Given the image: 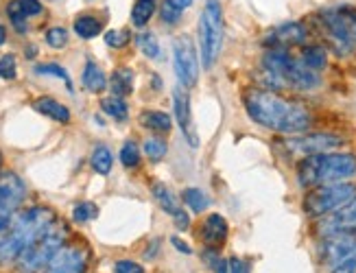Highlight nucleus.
Instances as JSON below:
<instances>
[{"label":"nucleus","instance_id":"1","mask_svg":"<svg viewBox=\"0 0 356 273\" xmlns=\"http://www.w3.org/2000/svg\"><path fill=\"white\" fill-rule=\"evenodd\" d=\"M243 103L254 123L277 133H304L313 123L311 112L302 103L284 99L273 90H247Z\"/></svg>","mask_w":356,"mask_h":273},{"label":"nucleus","instance_id":"2","mask_svg":"<svg viewBox=\"0 0 356 273\" xmlns=\"http://www.w3.org/2000/svg\"><path fill=\"white\" fill-rule=\"evenodd\" d=\"M356 175V156L352 154H317L306 156L298 164V181L304 188H315L323 184H337Z\"/></svg>","mask_w":356,"mask_h":273},{"label":"nucleus","instance_id":"3","mask_svg":"<svg viewBox=\"0 0 356 273\" xmlns=\"http://www.w3.org/2000/svg\"><path fill=\"white\" fill-rule=\"evenodd\" d=\"M55 221L51 208H29L22 215H15L7 238L0 242V263H18L22 251Z\"/></svg>","mask_w":356,"mask_h":273},{"label":"nucleus","instance_id":"4","mask_svg":"<svg viewBox=\"0 0 356 273\" xmlns=\"http://www.w3.org/2000/svg\"><path fill=\"white\" fill-rule=\"evenodd\" d=\"M66 242V227L61 223H53L49 230H44L18 258V267L22 273H40L49 267L55 254L64 247Z\"/></svg>","mask_w":356,"mask_h":273},{"label":"nucleus","instance_id":"5","mask_svg":"<svg viewBox=\"0 0 356 273\" xmlns=\"http://www.w3.org/2000/svg\"><path fill=\"white\" fill-rule=\"evenodd\" d=\"M223 47V9L219 0H206L199 18V49L204 68L210 70L221 55Z\"/></svg>","mask_w":356,"mask_h":273},{"label":"nucleus","instance_id":"6","mask_svg":"<svg viewBox=\"0 0 356 273\" xmlns=\"http://www.w3.org/2000/svg\"><path fill=\"white\" fill-rule=\"evenodd\" d=\"M319 20L330 47L339 55H350L356 49V9L332 7L323 11Z\"/></svg>","mask_w":356,"mask_h":273},{"label":"nucleus","instance_id":"7","mask_svg":"<svg viewBox=\"0 0 356 273\" xmlns=\"http://www.w3.org/2000/svg\"><path fill=\"white\" fill-rule=\"evenodd\" d=\"M354 195H356V186L348 184V181L315 186L306 192L302 208L306 215H311V217H323V215L334 212L337 208H341L343 204H348Z\"/></svg>","mask_w":356,"mask_h":273},{"label":"nucleus","instance_id":"8","mask_svg":"<svg viewBox=\"0 0 356 273\" xmlns=\"http://www.w3.org/2000/svg\"><path fill=\"white\" fill-rule=\"evenodd\" d=\"M24 181L15 173L0 175V242H3L11 230V223L18 215V208L24 201Z\"/></svg>","mask_w":356,"mask_h":273},{"label":"nucleus","instance_id":"9","mask_svg":"<svg viewBox=\"0 0 356 273\" xmlns=\"http://www.w3.org/2000/svg\"><path fill=\"white\" fill-rule=\"evenodd\" d=\"M356 251V225L343 227L332 234H326L319 245V260L321 265H339L343 258L352 256Z\"/></svg>","mask_w":356,"mask_h":273},{"label":"nucleus","instance_id":"10","mask_svg":"<svg viewBox=\"0 0 356 273\" xmlns=\"http://www.w3.org/2000/svg\"><path fill=\"white\" fill-rule=\"evenodd\" d=\"M173 64H175V74L179 79V85H184L186 90L195 88L199 81V62H197V51L191 38L175 40Z\"/></svg>","mask_w":356,"mask_h":273},{"label":"nucleus","instance_id":"11","mask_svg":"<svg viewBox=\"0 0 356 273\" xmlns=\"http://www.w3.org/2000/svg\"><path fill=\"white\" fill-rule=\"evenodd\" d=\"M343 144V140L334 133H308V135H296V138H289L286 147L291 154L296 156H317V154H328Z\"/></svg>","mask_w":356,"mask_h":273},{"label":"nucleus","instance_id":"12","mask_svg":"<svg viewBox=\"0 0 356 273\" xmlns=\"http://www.w3.org/2000/svg\"><path fill=\"white\" fill-rule=\"evenodd\" d=\"M280 77L284 79L286 88H296V90H317L321 85L319 72L308 68L302 59H296L286 55L284 64L280 68Z\"/></svg>","mask_w":356,"mask_h":273},{"label":"nucleus","instance_id":"13","mask_svg":"<svg viewBox=\"0 0 356 273\" xmlns=\"http://www.w3.org/2000/svg\"><path fill=\"white\" fill-rule=\"evenodd\" d=\"M173 110H175V118H177V125L184 133V138L188 140L191 147L199 144V135L193 123V108H191V94L188 90L184 85L173 90Z\"/></svg>","mask_w":356,"mask_h":273},{"label":"nucleus","instance_id":"14","mask_svg":"<svg viewBox=\"0 0 356 273\" xmlns=\"http://www.w3.org/2000/svg\"><path fill=\"white\" fill-rule=\"evenodd\" d=\"M88 265V251L83 247H61L46 267V273H83Z\"/></svg>","mask_w":356,"mask_h":273},{"label":"nucleus","instance_id":"15","mask_svg":"<svg viewBox=\"0 0 356 273\" xmlns=\"http://www.w3.org/2000/svg\"><path fill=\"white\" fill-rule=\"evenodd\" d=\"M151 192L153 197H156V201L160 204V208L166 212V215H171L173 221H175V227L179 232H186L191 225V217L186 215V210H181L177 197L173 195V190L168 188L166 184H162V181H156V184L151 186Z\"/></svg>","mask_w":356,"mask_h":273},{"label":"nucleus","instance_id":"16","mask_svg":"<svg viewBox=\"0 0 356 273\" xmlns=\"http://www.w3.org/2000/svg\"><path fill=\"white\" fill-rule=\"evenodd\" d=\"M354 225H356V195L348 204L330 212V215H323L321 221L317 223V232L321 236H326V234L343 230V227H354Z\"/></svg>","mask_w":356,"mask_h":273},{"label":"nucleus","instance_id":"17","mask_svg":"<svg viewBox=\"0 0 356 273\" xmlns=\"http://www.w3.org/2000/svg\"><path fill=\"white\" fill-rule=\"evenodd\" d=\"M306 40V28L300 22H286L280 24L277 28L267 35L265 44L271 49H286V47H296V44H302Z\"/></svg>","mask_w":356,"mask_h":273},{"label":"nucleus","instance_id":"18","mask_svg":"<svg viewBox=\"0 0 356 273\" xmlns=\"http://www.w3.org/2000/svg\"><path fill=\"white\" fill-rule=\"evenodd\" d=\"M201 238H204V242L210 249H216L227 238V221L221 215H210L204 223Z\"/></svg>","mask_w":356,"mask_h":273},{"label":"nucleus","instance_id":"19","mask_svg":"<svg viewBox=\"0 0 356 273\" xmlns=\"http://www.w3.org/2000/svg\"><path fill=\"white\" fill-rule=\"evenodd\" d=\"M33 108L44 114V116H49L53 120H57V123H70V110L66 108V105H61L59 101L51 99V97H40L35 103H33Z\"/></svg>","mask_w":356,"mask_h":273},{"label":"nucleus","instance_id":"20","mask_svg":"<svg viewBox=\"0 0 356 273\" xmlns=\"http://www.w3.org/2000/svg\"><path fill=\"white\" fill-rule=\"evenodd\" d=\"M140 123H143V127H147L151 131H158V133H166L173 127L171 116L164 112H158V110H145L140 114Z\"/></svg>","mask_w":356,"mask_h":273},{"label":"nucleus","instance_id":"21","mask_svg":"<svg viewBox=\"0 0 356 273\" xmlns=\"http://www.w3.org/2000/svg\"><path fill=\"white\" fill-rule=\"evenodd\" d=\"M110 88L114 97H127L134 92V72L129 68H118L114 70L112 79H110Z\"/></svg>","mask_w":356,"mask_h":273},{"label":"nucleus","instance_id":"22","mask_svg":"<svg viewBox=\"0 0 356 273\" xmlns=\"http://www.w3.org/2000/svg\"><path fill=\"white\" fill-rule=\"evenodd\" d=\"M90 164H92V169H95L99 175H110L112 166H114L112 151L107 149L105 144H97L95 151H92V156H90Z\"/></svg>","mask_w":356,"mask_h":273},{"label":"nucleus","instance_id":"23","mask_svg":"<svg viewBox=\"0 0 356 273\" xmlns=\"http://www.w3.org/2000/svg\"><path fill=\"white\" fill-rule=\"evenodd\" d=\"M101 31H103V22L95 16H90V13H83V16H79L74 20V33L83 40L97 38Z\"/></svg>","mask_w":356,"mask_h":273},{"label":"nucleus","instance_id":"24","mask_svg":"<svg viewBox=\"0 0 356 273\" xmlns=\"http://www.w3.org/2000/svg\"><path fill=\"white\" fill-rule=\"evenodd\" d=\"M81 81H83V85L90 90V92H103V90L107 88L105 74H103V70H101L95 62H88V64H86Z\"/></svg>","mask_w":356,"mask_h":273},{"label":"nucleus","instance_id":"25","mask_svg":"<svg viewBox=\"0 0 356 273\" xmlns=\"http://www.w3.org/2000/svg\"><path fill=\"white\" fill-rule=\"evenodd\" d=\"M300 59L308 68H313L317 72H321L323 68L328 66V53H326V49H321V47H306L302 51Z\"/></svg>","mask_w":356,"mask_h":273},{"label":"nucleus","instance_id":"26","mask_svg":"<svg viewBox=\"0 0 356 273\" xmlns=\"http://www.w3.org/2000/svg\"><path fill=\"white\" fill-rule=\"evenodd\" d=\"M101 108H103V112L107 114V116H112L114 120H127V116H129V108H127V103L122 101L120 97H107V99H103L101 101Z\"/></svg>","mask_w":356,"mask_h":273},{"label":"nucleus","instance_id":"27","mask_svg":"<svg viewBox=\"0 0 356 273\" xmlns=\"http://www.w3.org/2000/svg\"><path fill=\"white\" fill-rule=\"evenodd\" d=\"M153 11H156V3H153V0H138V3L134 5V9H131L134 26H145L151 20Z\"/></svg>","mask_w":356,"mask_h":273},{"label":"nucleus","instance_id":"28","mask_svg":"<svg viewBox=\"0 0 356 273\" xmlns=\"http://www.w3.org/2000/svg\"><path fill=\"white\" fill-rule=\"evenodd\" d=\"M181 199L186 201V206H188L193 212H204L210 206L208 195L204 190H199V188H186L184 195H181Z\"/></svg>","mask_w":356,"mask_h":273},{"label":"nucleus","instance_id":"29","mask_svg":"<svg viewBox=\"0 0 356 273\" xmlns=\"http://www.w3.org/2000/svg\"><path fill=\"white\" fill-rule=\"evenodd\" d=\"M145 156L151 160V162H160L164 156H166V142L162 138H158V135H151V138L145 140Z\"/></svg>","mask_w":356,"mask_h":273},{"label":"nucleus","instance_id":"30","mask_svg":"<svg viewBox=\"0 0 356 273\" xmlns=\"http://www.w3.org/2000/svg\"><path fill=\"white\" fill-rule=\"evenodd\" d=\"M136 42H138V47H140V51L147 55V57H151V59H158L160 57V42H158V38L153 35V33H140L136 38Z\"/></svg>","mask_w":356,"mask_h":273},{"label":"nucleus","instance_id":"31","mask_svg":"<svg viewBox=\"0 0 356 273\" xmlns=\"http://www.w3.org/2000/svg\"><path fill=\"white\" fill-rule=\"evenodd\" d=\"M120 162L122 166H127V169H134V166L140 164V149H138L134 140H127L120 147Z\"/></svg>","mask_w":356,"mask_h":273},{"label":"nucleus","instance_id":"32","mask_svg":"<svg viewBox=\"0 0 356 273\" xmlns=\"http://www.w3.org/2000/svg\"><path fill=\"white\" fill-rule=\"evenodd\" d=\"M204 263L214 271V273H229V260H225V258H221V254L216 249H206L204 251Z\"/></svg>","mask_w":356,"mask_h":273},{"label":"nucleus","instance_id":"33","mask_svg":"<svg viewBox=\"0 0 356 273\" xmlns=\"http://www.w3.org/2000/svg\"><path fill=\"white\" fill-rule=\"evenodd\" d=\"M99 215V208L95 204H90V201H83V204H76L74 210H72V219L76 223H88L92 219H97Z\"/></svg>","mask_w":356,"mask_h":273},{"label":"nucleus","instance_id":"34","mask_svg":"<svg viewBox=\"0 0 356 273\" xmlns=\"http://www.w3.org/2000/svg\"><path fill=\"white\" fill-rule=\"evenodd\" d=\"M7 13H9L11 24L18 28L20 33H24L26 31V16H24V11L20 7V0H11L9 7H7Z\"/></svg>","mask_w":356,"mask_h":273},{"label":"nucleus","instance_id":"35","mask_svg":"<svg viewBox=\"0 0 356 273\" xmlns=\"http://www.w3.org/2000/svg\"><path fill=\"white\" fill-rule=\"evenodd\" d=\"M46 44H49L51 49H64L68 44V31L64 26H53L46 31Z\"/></svg>","mask_w":356,"mask_h":273},{"label":"nucleus","instance_id":"36","mask_svg":"<svg viewBox=\"0 0 356 273\" xmlns=\"http://www.w3.org/2000/svg\"><path fill=\"white\" fill-rule=\"evenodd\" d=\"M35 72H38V74H51V77H57V79H61V81H66L68 90L72 92V81H70V77H68V72H66L64 68H61V66H57V64H42V66L35 68Z\"/></svg>","mask_w":356,"mask_h":273},{"label":"nucleus","instance_id":"37","mask_svg":"<svg viewBox=\"0 0 356 273\" xmlns=\"http://www.w3.org/2000/svg\"><path fill=\"white\" fill-rule=\"evenodd\" d=\"M160 16L166 24H177L181 18V9L177 5H173L171 0H164L162 7H160Z\"/></svg>","mask_w":356,"mask_h":273},{"label":"nucleus","instance_id":"38","mask_svg":"<svg viewBox=\"0 0 356 273\" xmlns=\"http://www.w3.org/2000/svg\"><path fill=\"white\" fill-rule=\"evenodd\" d=\"M129 40H131L129 31H107L105 33V44L112 49H125Z\"/></svg>","mask_w":356,"mask_h":273},{"label":"nucleus","instance_id":"39","mask_svg":"<svg viewBox=\"0 0 356 273\" xmlns=\"http://www.w3.org/2000/svg\"><path fill=\"white\" fill-rule=\"evenodd\" d=\"M18 68H15V57L13 55H5V57H0V77L3 79H15V72Z\"/></svg>","mask_w":356,"mask_h":273},{"label":"nucleus","instance_id":"40","mask_svg":"<svg viewBox=\"0 0 356 273\" xmlns=\"http://www.w3.org/2000/svg\"><path fill=\"white\" fill-rule=\"evenodd\" d=\"M332 273H356V251L332 267Z\"/></svg>","mask_w":356,"mask_h":273},{"label":"nucleus","instance_id":"41","mask_svg":"<svg viewBox=\"0 0 356 273\" xmlns=\"http://www.w3.org/2000/svg\"><path fill=\"white\" fill-rule=\"evenodd\" d=\"M114 273H145V269L134 260H118L114 265Z\"/></svg>","mask_w":356,"mask_h":273},{"label":"nucleus","instance_id":"42","mask_svg":"<svg viewBox=\"0 0 356 273\" xmlns=\"http://www.w3.org/2000/svg\"><path fill=\"white\" fill-rule=\"evenodd\" d=\"M20 7H22V11H24V16H26V18L42 13V3H40V0H20Z\"/></svg>","mask_w":356,"mask_h":273},{"label":"nucleus","instance_id":"43","mask_svg":"<svg viewBox=\"0 0 356 273\" xmlns=\"http://www.w3.org/2000/svg\"><path fill=\"white\" fill-rule=\"evenodd\" d=\"M229 273H250V267H247V263L241 260V258H232V260H229Z\"/></svg>","mask_w":356,"mask_h":273},{"label":"nucleus","instance_id":"44","mask_svg":"<svg viewBox=\"0 0 356 273\" xmlns=\"http://www.w3.org/2000/svg\"><path fill=\"white\" fill-rule=\"evenodd\" d=\"M171 240H173V245H175V247H177L179 251H184V254H191V247H188V245H186V242H184V240H179L177 236H173Z\"/></svg>","mask_w":356,"mask_h":273},{"label":"nucleus","instance_id":"45","mask_svg":"<svg viewBox=\"0 0 356 273\" xmlns=\"http://www.w3.org/2000/svg\"><path fill=\"white\" fill-rule=\"evenodd\" d=\"M171 3H173V5H177V7L184 11V9H188V7L193 5V0H171Z\"/></svg>","mask_w":356,"mask_h":273},{"label":"nucleus","instance_id":"46","mask_svg":"<svg viewBox=\"0 0 356 273\" xmlns=\"http://www.w3.org/2000/svg\"><path fill=\"white\" fill-rule=\"evenodd\" d=\"M7 42V31H5V26H0V44H5Z\"/></svg>","mask_w":356,"mask_h":273}]
</instances>
